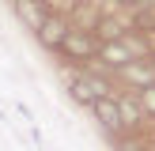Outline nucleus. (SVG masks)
<instances>
[{
	"instance_id": "0eeeda50",
	"label": "nucleus",
	"mask_w": 155,
	"mask_h": 151,
	"mask_svg": "<svg viewBox=\"0 0 155 151\" xmlns=\"http://www.w3.org/2000/svg\"><path fill=\"white\" fill-rule=\"evenodd\" d=\"M140 117H144V106H140V98H125L121 102V121H125V128H133V125H140Z\"/></svg>"
},
{
	"instance_id": "f257e3e1",
	"label": "nucleus",
	"mask_w": 155,
	"mask_h": 151,
	"mask_svg": "<svg viewBox=\"0 0 155 151\" xmlns=\"http://www.w3.org/2000/svg\"><path fill=\"white\" fill-rule=\"evenodd\" d=\"M61 53L72 57V60H91V57H98V42L87 30H68L64 42H61Z\"/></svg>"
},
{
	"instance_id": "f03ea898",
	"label": "nucleus",
	"mask_w": 155,
	"mask_h": 151,
	"mask_svg": "<svg viewBox=\"0 0 155 151\" xmlns=\"http://www.w3.org/2000/svg\"><path fill=\"white\" fill-rule=\"evenodd\" d=\"M91 113H95V121L106 128V132H121V128H125V121H121V102L110 98V95L98 98V102L91 106Z\"/></svg>"
},
{
	"instance_id": "f8f14e48",
	"label": "nucleus",
	"mask_w": 155,
	"mask_h": 151,
	"mask_svg": "<svg viewBox=\"0 0 155 151\" xmlns=\"http://www.w3.org/2000/svg\"><path fill=\"white\" fill-rule=\"evenodd\" d=\"M151 64H155V60H151Z\"/></svg>"
},
{
	"instance_id": "7ed1b4c3",
	"label": "nucleus",
	"mask_w": 155,
	"mask_h": 151,
	"mask_svg": "<svg viewBox=\"0 0 155 151\" xmlns=\"http://www.w3.org/2000/svg\"><path fill=\"white\" fill-rule=\"evenodd\" d=\"M98 57H102L110 68H129L133 64V49H129L125 42H102L98 45Z\"/></svg>"
},
{
	"instance_id": "423d86ee",
	"label": "nucleus",
	"mask_w": 155,
	"mask_h": 151,
	"mask_svg": "<svg viewBox=\"0 0 155 151\" xmlns=\"http://www.w3.org/2000/svg\"><path fill=\"white\" fill-rule=\"evenodd\" d=\"M68 91H72V98H76V102H83V106H95V102H98V95H95V87L87 83V76L72 79V87H68Z\"/></svg>"
},
{
	"instance_id": "9d476101",
	"label": "nucleus",
	"mask_w": 155,
	"mask_h": 151,
	"mask_svg": "<svg viewBox=\"0 0 155 151\" xmlns=\"http://www.w3.org/2000/svg\"><path fill=\"white\" fill-rule=\"evenodd\" d=\"M117 4H140V0H117Z\"/></svg>"
},
{
	"instance_id": "39448f33",
	"label": "nucleus",
	"mask_w": 155,
	"mask_h": 151,
	"mask_svg": "<svg viewBox=\"0 0 155 151\" xmlns=\"http://www.w3.org/2000/svg\"><path fill=\"white\" fill-rule=\"evenodd\" d=\"M15 11H19L23 19H27V27H34V30L45 23V11H42L38 0H15Z\"/></svg>"
},
{
	"instance_id": "20e7f679",
	"label": "nucleus",
	"mask_w": 155,
	"mask_h": 151,
	"mask_svg": "<svg viewBox=\"0 0 155 151\" xmlns=\"http://www.w3.org/2000/svg\"><path fill=\"white\" fill-rule=\"evenodd\" d=\"M64 34H68V27H64V19H57V15H45V23L38 27V38H42V45H53V49H61Z\"/></svg>"
},
{
	"instance_id": "1a4fd4ad",
	"label": "nucleus",
	"mask_w": 155,
	"mask_h": 151,
	"mask_svg": "<svg viewBox=\"0 0 155 151\" xmlns=\"http://www.w3.org/2000/svg\"><path fill=\"white\" fill-rule=\"evenodd\" d=\"M121 151H144L140 143H121Z\"/></svg>"
},
{
	"instance_id": "6e6552de",
	"label": "nucleus",
	"mask_w": 155,
	"mask_h": 151,
	"mask_svg": "<svg viewBox=\"0 0 155 151\" xmlns=\"http://www.w3.org/2000/svg\"><path fill=\"white\" fill-rule=\"evenodd\" d=\"M140 106H144V113H155V83L140 87Z\"/></svg>"
},
{
	"instance_id": "9b49d317",
	"label": "nucleus",
	"mask_w": 155,
	"mask_h": 151,
	"mask_svg": "<svg viewBox=\"0 0 155 151\" xmlns=\"http://www.w3.org/2000/svg\"><path fill=\"white\" fill-rule=\"evenodd\" d=\"M144 151H155V147H144Z\"/></svg>"
}]
</instances>
